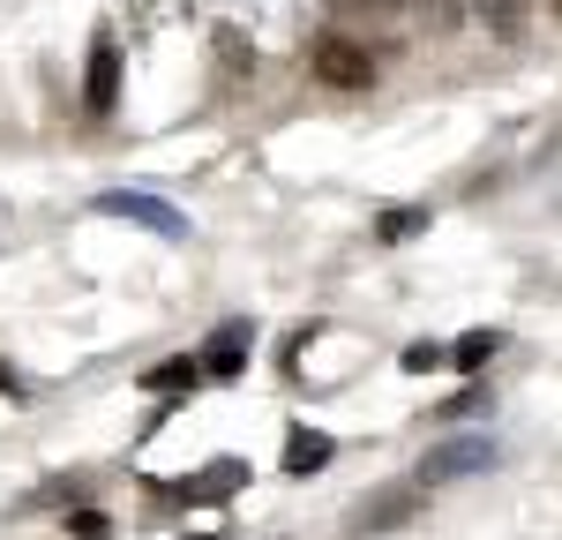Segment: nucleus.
Segmentation results:
<instances>
[{
	"label": "nucleus",
	"instance_id": "9b49d317",
	"mask_svg": "<svg viewBox=\"0 0 562 540\" xmlns=\"http://www.w3.org/2000/svg\"><path fill=\"white\" fill-rule=\"evenodd\" d=\"M413 15H420L428 38H450V31L465 23V0H413Z\"/></svg>",
	"mask_w": 562,
	"mask_h": 540
},
{
	"label": "nucleus",
	"instance_id": "9d476101",
	"mask_svg": "<svg viewBox=\"0 0 562 540\" xmlns=\"http://www.w3.org/2000/svg\"><path fill=\"white\" fill-rule=\"evenodd\" d=\"M195 383H203V360H158L143 375V391H195Z\"/></svg>",
	"mask_w": 562,
	"mask_h": 540
},
{
	"label": "nucleus",
	"instance_id": "f3484780",
	"mask_svg": "<svg viewBox=\"0 0 562 540\" xmlns=\"http://www.w3.org/2000/svg\"><path fill=\"white\" fill-rule=\"evenodd\" d=\"M188 540H217V533H188Z\"/></svg>",
	"mask_w": 562,
	"mask_h": 540
},
{
	"label": "nucleus",
	"instance_id": "1a4fd4ad",
	"mask_svg": "<svg viewBox=\"0 0 562 540\" xmlns=\"http://www.w3.org/2000/svg\"><path fill=\"white\" fill-rule=\"evenodd\" d=\"M473 15L487 23V38H518L525 31V0H473Z\"/></svg>",
	"mask_w": 562,
	"mask_h": 540
},
{
	"label": "nucleus",
	"instance_id": "7ed1b4c3",
	"mask_svg": "<svg viewBox=\"0 0 562 540\" xmlns=\"http://www.w3.org/2000/svg\"><path fill=\"white\" fill-rule=\"evenodd\" d=\"M83 105L90 113H113V98H121V45H113V31H98L90 38V68H83Z\"/></svg>",
	"mask_w": 562,
	"mask_h": 540
},
{
	"label": "nucleus",
	"instance_id": "f257e3e1",
	"mask_svg": "<svg viewBox=\"0 0 562 540\" xmlns=\"http://www.w3.org/2000/svg\"><path fill=\"white\" fill-rule=\"evenodd\" d=\"M307 68H315V76H323L330 90H368V83H375V60H368V45H352V38H315Z\"/></svg>",
	"mask_w": 562,
	"mask_h": 540
},
{
	"label": "nucleus",
	"instance_id": "2eb2a0df",
	"mask_svg": "<svg viewBox=\"0 0 562 540\" xmlns=\"http://www.w3.org/2000/svg\"><path fill=\"white\" fill-rule=\"evenodd\" d=\"M442 360H450L442 346H405V368H413V375H428V368H442Z\"/></svg>",
	"mask_w": 562,
	"mask_h": 540
},
{
	"label": "nucleus",
	"instance_id": "39448f33",
	"mask_svg": "<svg viewBox=\"0 0 562 540\" xmlns=\"http://www.w3.org/2000/svg\"><path fill=\"white\" fill-rule=\"evenodd\" d=\"M98 211H105V218H135V225H150V233H166V240H180V233H188V225H180V211H166L158 195H105Z\"/></svg>",
	"mask_w": 562,
	"mask_h": 540
},
{
	"label": "nucleus",
	"instance_id": "f03ea898",
	"mask_svg": "<svg viewBox=\"0 0 562 540\" xmlns=\"http://www.w3.org/2000/svg\"><path fill=\"white\" fill-rule=\"evenodd\" d=\"M487 458H495V450L480 443V436H458V443H435L428 458H420V473H413V481H420V488H442V481H465V473H480Z\"/></svg>",
	"mask_w": 562,
	"mask_h": 540
},
{
	"label": "nucleus",
	"instance_id": "dca6fc26",
	"mask_svg": "<svg viewBox=\"0 0 562 540\" xmlns=\"http://www.w3.org/2000/svg\"><path fill=\"white\" fill-rule=\"evenodd\" d=\"M0 398H8V405H23V375H15L8 360H0Z\"/></svg>",
	"mask_w": 562,
	"mask_h": 540
},
{
	"label": "nucleus",
	"instance_id": "6e6552de",
	"mask_svg": "<svg viewBox=\"0 0 562 540\" xmlns=\"http://www.w3.org/2000/svg\"><path fill=\"white\" fill-rule=\"evenodd\" d=\"M240 481H248V465H240V458H225V465H211V473L180 481V495H188V503H217V495H233V488H240Z\"/></svg>",
	"mask_w": 562,
	"mask_h": 540
},
{
	"label": "nucleus",
	"instance_id": "f8f14e48",
	"mask_svg": "<svg viewBox=\"0 0 562 540\" xmlns=\"http://www.w3.org/2000/svg\"><path fill=\"white\" fill-rule=\"evenodd\" d=\"M495 346H503V338H495V330H465V338H458V346H450V360H458V368H465V375H473V368H487V360H495Z\"/></svg>",
	"mask_w": 562,
	"mask_h": 540
},
{
	"label": "nucleus",
	"instance_id": "20e7f679",
	"mask_svg": "<svg viewBox=\"0 0 562 540\" xmlns=\"http://www.w3.org/2000/svg\"><path fill=\"white\" fill-rule=\"evenodd\" d=\"M420 481H405V488H375L368 503H360V533H390V526H405L413 510H420Z\"/></svg>",
	"mask_w": 562,
	"mask_h": 540
},
{
	"label": "nucleus",
	"instance_id": "0eeeda50",
	"mask_svg": "<svg viewBox=\"0 0 562 540\" xmlns=\"http://www.w3.org/2000/svg\"><path fill=\"white\" fill-rule=\"evenodd\" d=\"M240 368H248V330H240V323H225V330H217V346L203 353V375L225 383V375H240Z\"/></svg>",
	"mask_w": 562,
	"mask_h": 540
},
{
	"label": "nucleus",
	"instance_id": "ddd939ff",
	"mask_svg": "<svg viewBox=\"0 0 562 540\" xmlns=\"http://www.w3.org/2000/svg\"><path fill=\"white\" fill-rule=\"evenodd\" d=\"M420 225H428V211H420V203H397V211H383V225H375V233H383V240H413Z\"/></svg>",
	"mask_w": 562,
	"mask_h": 540
},
{
	"label": "nucleus",
	"instance_id": "4468645a",
	"mask_svg": "<svg viewBox=\"0 0 562 540\" xmlns=\"http://www.w3.org/2000/svg\"><path fill=\"white\" fill-rule=\"evenodd\" d=\"M68 533H76V540H105V510H76Z\"/></svg>",
	"mask_w": 562,
	"mask_h": 540
},
{
	"label": "nucleus",
	"instance_id": "423d86ee",
	"mask_svg": "<svg viewBox=\"0 0 562 540\" xmlns=\"http://www.w3.org/2000/svg\"><path fill=\"white\" fill-rule=\"evenodd\" d=\"M330 436H323V428H293V436H285V473H293V481H307V473H323V465H330Z\"/></svg>",
	"mask_w": 562,
	"mask_h": 540
},
{
	"label": "nucleus",
	"instance_id": "a211bd4d",
	"mask_svg": "<svg viewBox=\"0 0 562 540\" xmlns=\"http://www.w3.org/2000/svg\"><path fill=\"white\" fill-rule=\"evenodd\" d=\"M555 8H562V0H555Z\"/></svg>",
	"mask_w": 562,
	"mask_h": 540
}]
</instances>
